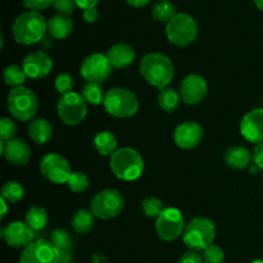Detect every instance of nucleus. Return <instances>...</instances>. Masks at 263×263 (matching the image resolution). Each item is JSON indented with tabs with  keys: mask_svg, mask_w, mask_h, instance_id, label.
Listing matches in <instances>:
<instances>
[{
	"mask_svg": "<svg viewBox=\"0 0 263 263\" xmlns=\"http://www.w3.org/2000/svg\"><path fill=\"white\" fill-rule=\"evenodd\" d=\"M252 159H253V154L243 145L230 146L223 156L225 163L230 168L238 170V171L247 168L251 164Z\"/></svg>",
	"mask_w": 263,
	"mask_h": 263,
	"instance_id": "412c9836",
	"label": "nucleus"
},
{
	"mask_svg": "<svg viewBox=\"0 0 263 263\" xmlns=\"http://www.w3.org/2000/svg\"><path fill=\"white\" fill-rule=\"evenodd\" d=\"M51 244L58 249L59 252H67L72 248V238L63 229H57L51 233Z\"/></svg>",
	"mask_w": 263,
	"mask_h": 263,
	"instance_id": "473e14b6",
	"label": "nucleus"
},
{
	"mask_svg": "<svg viewBox=\"0 0 263 263\" xmlns=\"http://www.w3.org/2000/svg\"><path fill=\"white\" fill-rule=\"evenodd\" d=\"M253 2H254V4H256V7L263 12V0H253Z\"/></svg>",
	"mask_w": 263,
	"mask_h": 263,
	"instance_id": "49530a36",
	"label": "nucleus"
},
{
	"mask_svg": "<svg viewBox=\"0 0 263 263\" xmlns=\"http://www.w3.org/2000/svg\"><path fill=\"white\" fill-rule=\"evenodd\" d=\"M99 3V0H76L77 7L81 9H89V8H95V5Z\"/></svg>",
	"mask_w": 263,
	"mask_h": 263,
	"instance_id": "37998d69",
	"label": "nucleus"
},
{
	"mask_svg": "<svg viewBox=\"0 0 263 263\" xmlns=\"http://www.w3.org/2000/svg\"><path fill=\"white\" fill-rule=\"evenodd\" d=\"M82 15H84V20L87 23H94L99 17V12H98L97 8H89V9L84 10Z\"/></svg>",
	"mask_w": 263,
	"mask_h": 263,
	"instance_id": "79ce46f5",
	"label": "nucleus"
},
{
	"mask_svg": "<svg viewBox=\"0 0 263 263\" xmlns=\"http://www.w3.org/2000/svg\"><path fill=\"white\" fill-rule=\"evenodd\" d=\"M7 107L15 120L22 122L31 121L39 109L37 97L28 87H14L7 97Z\"/></svg>",
	"mask_w": 263,
	"mask_h": 263,
	"instance_id": "39448f33",
	"label": "nucleus"
},
{
	"mask_svg": "<svg viewBox=\"0 0 263 263\" xmlns=\"http://www.w3.org/2000/svg\"><path fill=\"white\" fill-rule=\"evenodd\" d=\"M27 225L32 229L33 231H40L48 223V212L45 211V208L39 207V205H33L30 207L26 212L25 216Z\"/></svg>",
	"mask_w": 263,
	"mask_h": 263,
	"instance_id": "bb28decb",
	"label": "nucleus"
},
{
	"mask_svg": "<svg viewBox=\"0 0 263 263\" xmlns=\"http://www.w3.org/2000/svg\"><path fill=\"white\" fill-rule=\"evenodd\" d=\"M110 171L123 181H135L144 172V159L133 148H120L110 156Z\"/></svg>",
	"mask_w": 263,
	"mask_h": 263,
	"instance_id": "7ed1b4c3",
	"label": "nucleus"
},
{
	"mask_svg": "<svg viewBox=\"0 0 263 263\" xmlns=\"http://www.w3.org/2000/svg\"><path fill=\"white\" fill-rule=\"evenodd\" d=\"M157 100H158V105L162 110L167 113H172L179 108L181 97L175 89L164 87V89L159 90L158 99Z\"/></svg>",
	"mask_w": 263,
	"mask_h": 263,
	"instance_id": "a878e982",
	"label": "nucleus"
},
{
	"mask_svg": "<svg viewBox=\"0 0 263 263\" xmlns=\"http://www.w3.org/2000/svg\"><path fill=\"white\" fill-rule=\"evenodd\" d=\"M53 136V126L45 118H35L28 125V138L35 144H46Z\"/></svg>",
	"mask_w": 263,
	"mask_h": 263,
	"instance_id": "5701e85b",
	"label": "nucleus"
},
{
	"mask_svg": "<svg viewBox=\"0 0 263 263\" xmlns=\"http://www.w3.org/2000/svg\"><path fill=\"white\" fill-rule=\"evenodd\" d=\"M94 146L102 156H112L117 151V139L110 131H100L95 135Z\"/></svg>",
	"mask_w": 263,
	"mask_h": 263,
	"instance_id": "393cba45",
	"label": "nucleus"
},
{
	"mask_svg": "<svg viewBox=\"0 0 263 263\" xmlns=\"http://www.w3.org/2000/svg\"><path fill=\"white\" fill-rule=\"evenodd\" d=\"M208 92V84L204 77L199 74H189L180 84L179 94L185 104H199Z\"/></svg>",
	"mask_w": 263,
	"mask_h": 263,
	"instance_id": "2eb2a0df",
	"label": "nucleus"
},
{
	"mask_svg": "<svg viewBox=\"0 0 263 263\" xmlns=\"http://www.w3.org/2000/svg\"><path fill=\"white\" fill-rule=\"evenodd\" d=\"M3 239L12 248H27L35 241V231L23 221H13L3 229Z\"/></svg>",
	"mask_w": 263,
	"mask_h": 263,
	"instance_id": "dca6fc26",
	"label": "nucleus"
},
{
	"mask_svg": "<svg viewBox=\"0 0 263 263\" xmlns=\"http://www.w3.org/2000/svg\"><path fill=\"white\" fill-rule=\"evenodd\" d=\"M126 2H127L130 5H133V7L141 8V7H145L146 4H149L151 0H126Z\"/></svg>",
	"mask_w": 263,
	"mask_h": 263,
	"instance_id": "c03bdc74",
	"label": "nucleus"
},
{
	"mask_svg": "<svg viewBox=\"0 0 263 263\" xmlns=\"http://www.w3.org/2000/svg\"><path fill=\"white\" fill-rule=\"evenodd\" d=\"M202 257L204 263H223L225 262V252L217 244H211L208 248L202 252Z\"/></svg>",
	"mask_w": 263,
	"mask_h": 263,
	"instance_id": "f704fd0d",
	"label": "nucleus"
},
{
	"mask_svg": "<svg viewBox=\"0 0 263 263\" xmlns=\"http://www.w3.org/2000/svg\"><path fill=\"white\" fill-rule=\"evenodd\" d=\"M22 68L30 79H44L53 69V59L45 51H32L25 57L22 62Z\"/></svg>",
	"mask_w": 263,
	"mask_h": 263,
	"instance_id": "f3484780",
	"label": "nucleus"
},
{
	"mask_svg": "<svg viewBox=\"0 0 263 263\" xmlns=\"http://www.w3.org/2000/svg\"><path fill=\"white\" fill-rule=\"evenodd\" d=\"M204 138V130L194 121L181 122L174 131V140L179 148L190 151L200 145Z\"/></svg>",
	"mask_w": 263,
	"mask_h": 263,
	"instance_id": "4468645a",
	"label": "nucleus"
},
{
	"mask_svg": "<svg viewBox=\"0 0 263 263\" xmlns=\"http://www.w3.org/2000/svg\"><path fill=\"white\" fill-rule=\"evenodd\" d=\"M3 79H4V82L8 86H12L14 89V87L23 86L26 79H27V74L25 73L21 66L10 64V66L5 67L4 72H3Z\"/></svg>",
	"mask_w": 263,
	"mask_h": 263,
	"instance_id": "c756f323",
	"label": "nucleus"
},
{
	"mask_svg": "<svg viewBox=\"0 0 263 263\" xmlns=\"http://www.w3.org/2000/svg\"><path fill=\"white\" fill-rule=\"evenodd\" d=\"M73 31V21L68 15L55 14L48 20V33L57 40H64Z\"/></svg>",
	"mask_w": 263,
	"mask_h": 263,
	"instance_id": "4be33fe9",
	"label": "nucleus"
},
{
	"mask_svg": "<svg viewBox=\"0 0 263 263\" xmlns=\"http://www.w3.org/2000/svg\"><path fill=\"white\" fill-rule=\"evenodd\" d=\"M2 154L13 166H26L31 159V148L23 139L13 138L8 141H0Z\"/></svg>",
	"mask_w": 263,
	"mask_h": 263,
	"instance_id": "a211bd4d",
	"label": "nucleus"
},
{
	"mask_svg": "<svg viewBox=\"0 0 263 263\" xmlns=\"http://www.w3.org/2000/svg\"><path fill=\"white\" fill-rule=\"evenodd\" d=\"M185 226L186 223L181 211L174 207L164 208L163 212L156 218L157 234L164 241H174L182 236Z\"/></svg>",
	"mask_w": 263,
	"mask_h": 263,
	"instance_id": "9d476101",
	"label": "nucleus"
},
{
	"mask_svg": "<svg viewBox=\"0 0 263 263\" xmlns=\"http://www.w3.org/2000/svg\"><path fill=\"white\" fill-rule=\"evenodd\" d=\"M179 263H204V261H203L202 254H199L198 252L190 251L180 257Z\"/></svg>",
	"mask_w": 263,
	"mask_h": 263,
	"instance_id": "ea45409f",
	"label": "nucleus"
},
{
	"mask_svg": "<svg viewBox=\"0 0 263 263\" xmlns=\"http://www.w3.org/2000/svg\"><path fill=\"white\" fill-rule=\"evenodd\" d=\"M54 86H55V90L61 95L71 92L72 89H73V77L67 73V72L58 74L55 81H54Z\"/></svg>",
	"mask_w": 263,
	"mask_h": 263,
	"instance_id": "e433bc0d",
	"label": "nucleus"
},
{
	"mask_svg": "<svg viewBox=\"0 0 263 263\" xmlns=\"http://www.w3.org/2000/svg\"><path fill=\"white\" fill-rule=\"evenodd\" d=\"M108 61L110 62L113 68H127L134 63L136 58V53L131 45L126 43H117L112 45L105 54Z\"/></svg>",
	"mask_w": 263,
	"mask_h": 263,
	"instance_id": "aec40b11",
	"label": "nucleus"
},
{
	"mask_svg": "<svg viewBox=\"0 0 263 263\" xmlns=\"http://www.w3.org/2000/svg\"><path fill=\"white\" fill-rule=\"evenodd\" d=\"M62 254L51 241L37 239L23 249L20 263H61Z\"/></svg>",
	"mask_w": 263,
	"mask_h": 263,
	"instance_id": "f8f14e48",
	"label": "nucleus"
},
{
	"mask_svg": "<svg viewBox=\"0 0 263 263\" xmlns=\"http://www.w3.org/2000/svg\"><path fill=\"white\" fill-rule=\"evenodd\" d=\"M140 73L152 86L162 90L168 87L175 77V66L171 59L162 53H149L141 59Z\"/></svg>",
	"mask_w": 263,
	"mask_h": 263,
	"instance_id": "f257e3e1",
	"label": "nucleus"
},
{
	"mask_svg": "<svg viewBox=\"0 0 263 263\" xmlns=\"http://www.w3.org/2000/svg\"><path fill=\"white\" fill-rule=\"evenodd\" d=\"M240 134L249 143L263 141V108L251 110L243 117L240 122Z\"/></svg>",
	"mask_w": 263,
	"mask_h": 263,
	"instance_id": "6ab92c4d",
	"label": "nucleus"
},
{
	"mask_svg": "<svg viewBox=\"0 0 263 263\" xmlns=\"http://www.w3.org/2000/svg\"><path fill=\"white\" fill-rule=\"evenodd\" d=\"M105 94L107 92H104L102 85L98 82H85L81 90V95L86 100V103L92 105H99L104 103Z\"/></svg>",
	"mask_w": 263,
	"mask_h": 263,
	"instance_id": "c85d7f7f",
	"label": "nucleus"
},
{
	"mask_svg": "<svg viewBox=\"0 0 263 263\" xmlns=\"http://www.w3.org/2000/svg\"><path fill=\"white\" fill-rule=\"evenodd\" d=\"M125 208V198L117 189H105L95 194L90 202V211L100 220L117 217Z\"/></svg>",
	"mask_w": 263,
	"mask_h": 263,
	"instance_id": "0eeeda50",
	"label": "nucleus"
},
{
	"mask_svg": "<svg viewBox=\"0 0 263 263\" xmlns=\"http://www.w3.org/2000/svg\"><path fill=\"white\" fill-rule=\"evenodd\" d=\"M67 185H68V189L71 192L84 193L89 187V177H87L86 174L81 171L72 172L68 181H67Z\"/></svg>",
	"mask_w": 263,
	"mask_h": 263,
	"instance_id": "72a5a7b5",
	"label": "nucleus"
},
{
	"mask_svg": "<svg viewBox=\"0 0 263 263\" xmlns=\"http://www.w3.org/2000/svg\"><path fill=\"white\" fill-rule=\"evenodd\" d=\"M176 14V7L171 0H158L152 7V15L159 22L168 23Z\"/></svg>",
	"mask_w": 263,
	"mask_h": 263,
	"instance_id": "cd10ccee",
	"label": "nucleus"
},
{
	"mask_svg": "<svg viewBox=\"0 0 263 263\" xmlns=\"http://www.w3.org/2000/svg\"><path fill=\"white\" fill-rule=\"evenodd\" d=\"M104 109L117 118H130L139 110V99L133 91L123 87H115L105 94Z\"/></svg>",
	"mask_w": 263,
	"mask_h": 263,
	"instance_id": "423d86ee",
	"label": "nucleus"
},
{
	"mask_svg": "<svg viewBox=\"0 0 263 263\" xmlns=\"http://www.w3.org/2000/svg\"><path fill=\"white\" fill-rule=\"evenodd\" d=\"M216 239V225L205 217H195L185 226L182 240L185 246L194 252H203L213 244Z\"/></svg>",
	"mask_w": 263,
	"mask_h": 263,
	"instance_id": "20e7f679",
	"label": "nucleus"
},
{
	"mask_svg": "<svg viewBox=\"0 0 263 263\" xmlns=\"http://www.w3.org/2000/svg\"><path fill=\"white\" fill-rule=\"evenodd\" d=\"M12 32L18 44L32 45L43 40L48 32V21L39 12H25L14 20Z\"/></svg>",
	"mask_w": 263,
	"mask_h": 263,
	"instance_id": "f03ea898",
	"label": "nucleus"
},
{
	"mask_svg": "<svg viewBox=\"0 0 263 263\" xmlns=\"http://www.w3.org/2000/svg\"><path fill=\"white\" fill-rule=\"evenodd\" d=\"M112 69L113 67L107 55L102 53H92L82 61L80 73L86 82L102 84L109 79Z\"/></svg>",
	"mask_w": 263,
	"mask_h": 263,
	"instance_id": "9b49d317",
	"label": "nucleus"
},
{
	"mask_svg": "<svg viewBox=\"0 0 263 263\" xmlns=\"http://www.w3.org/2000/svg\"><path fill=\"white\" fill-rule=\"evenodd\" d=\"M54 2L55 0H23V4L30 10L39 12V10H44L54 5Z\"/></svg>",
	"mask_w": 263,
	"mask_h": 263,
	"instance_id": "58836bf2",
	"label": "nucleus"
},
{
	"mask_svg": "<svg viewBox=\"0 0 263 263\" xmlns=\"http://www.w3.org/2000/svg\"><path fill=\"white\" fill-rule=\"evenodd\" d=\"M57 112L62 122L68 126H76L86 118L87 103L80 92H67L59 98Z\"/></svg>",
	"mask_w": 263,
	"mask_h": 263,
	"instance_id": "1a4fd4ad",
	"label": "nucleus"
},
{
	"mask_svg": "<svg viewBox=\"0 0 263 263\" xmlns=\"http://www.w3.org/2000/svg\"><path fill=\"white\" fill-rule=\"evenodd\" d=\"M251 263H263V259H256V261H253Z\"/></svg>",
	"mask_w": 263,
	"mask_h": 263,
	"instance_id": "de8ad7c7",
	"label": "nucleus"
},
{
	"mask_svg": "<svg viewBox=\"0 0 263 263\" xmlns=\"http://www.w3.org/2000/svg\"><path fill=\"white\" fill-rule=\"evenodd\" d=\"M167 39L176 46H186L194 43L198 36V25L193 17L177 13L166 26Z\"/></svg>",
	"mask_w": 263,
	"mask_h": 263,
	"instance_id": "6e6552de",
	"label": "nucleus"
},
{
	"mask_svg": "<svg viewBox=\"0 0 263 263\" xmlns=\"http://www.w3.org/2000/svg\"><path fill=\"white\" fill-rule=\"evenodd\" d=\"M253 162L259 170H263V141L254 146L253 151Z\"/></svg>",
	"mask_w": 263,
	"mask_h": 263,
	"instance_id": "a19ab883",
	"label": "nucleus"
},
{
	"mask_svg": "<svg viewBox=\"0 0 263 263\" xmlns=\"http://www.w3.org/2000/svg\"><path fill=\"white\" fill-rule=\"evenodd\" d=\"M141 211L149 218H157L164 211V204L156 197H146L141 202Z\"/></svg>",
	"mask_w": 263,
	"mask_h": 263,
	"instance_id": "2f4dec72",
	"label": "nucleus"
},
{
	"mask_svg": "<svg viewBox=\"0 0 263 263\" xmlns=\"http://www.w3.org/2000/svg\"><path fill=\"white\" fill-rule=\"evenodd\" d=\"M0 205H2V208H3V211H2V216H0V218H4L5 217V215H7V212H8V202H5L4 199H0Z\"/></svg>",
	"mask_w": 263,
	"mask_h": 263,
	"instance_id": "a18cd8bd",
	"label": "nucleus"
},
{
	"mask_svg": "<svg viewBox=\"0 0 263 263\" xmlns=\"http://www.w3.org/2000/svg\"><path fill=\"white\" fill-rule=\"evenodd\" d=\"M25 197V189L17 181H8L2 187V198L9 204H15L21 202Z\"/></svg>",
	"mask_w": 263,
	"mask_h": 263,
	"instance_id": "7c9ffc66",
	"label": "nucleus"
},
{
	"mask_svg": "<svg viewBox=\"0 0 263 263\" xmlns=\"http://www.w3.org/2000/svg\"><path fill=\"white\" fill-rule=\"evenodd\" d=\"M53 7L58 12V14L68 15L69 17V14H72L74 12L77 4L76 0H55Z\"/></svg>",
	"mask_w": 263,
	"mask_h": 263,
	"instance_id": "4c0bfd02",
	"label": "nucleus"
},
{
	"mask_svg": "<svg viewBox=\"0 0 263 263\" xmlns=\"http://www.w3.org/2000/svg\"><path fill=\"white\" fill-rule=\"evenodd\" d=\"M17 134V125L9 117H4L0 121V139L2 141H8L13 139Z\"/></svg>",
	"mask_w": 263,
	"mask_h": 263,
	"instance_id": "c9c22d12",
	"label": "nucleus"
},
{
	"mask_svg": "<svg viewBox=\"0 0 263 263\" xmlns=\"http://www.w3.org/2000/svg\"><path fill=\"white\" fill-rule=\"evenodd\" d=\"M71 225L73 230L80 235L89 234L95 225L94 213L89 210H85V208H80L72 217Z\"/></svg>",
	"mask_w": 263,
	"mask_h": 263,
	"instance_id": "b1692460",
	"label": "nucleus"
},
{
	"mask_svg": "<svg viewBox=\"0 0 263 263\" xmlns=\"http://www.w3.org/2000/svg\"><path fill=\"white\" fill-rule=\"evenodd\" d=\"M40 171L46 180L57 185L67 184L71 176V166L61 154L49 153L40 162Z\"/></svg>",
	"mask_w": 263,
	"mask_h": 263,
	"instance_id": "ddd939ff",
	"label": "nucleus"
}]
</instances>
